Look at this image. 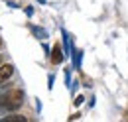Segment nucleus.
I'll use <instances>...</instances> for the list:
<instances>
[{
  "mask_svg": "<svg viewBox=\"0 0 128 122\" xmlns=\"http://www.w3.org/2000/svg\"><path fill=\"white\" fill-rule=\"evenodd\" d=\"M0 122H28V118L24 114H8V116L0 118Z\"/></svg>",
  "mask_w": 128,
  "mask_h": 122,
  "instance_id": "obj_4",
  "label": "nucleus"
},
{
  "mask_svg": "<svg viewBox=\"0 0 128 122\" xmlns=\"http://www.w3.org/2000/svg\"><path fill=\"white\" fill-rule=\"evenodd\" d=\"M63 61V51H61V46H53V49H51V63H61Z\"/></svg>",
  "mask_w": 128,
  "mask_h": 122,
  "instance_id": "obj_3",
  "label": "nucleus"
},
{
  "mask_svg": "<svg viewBox=\"0 0 128 122\" xmlns=\"http://www.w3.org/2000/svg\"><path fill=\"white\" fill-rule=\"evenodd\" d=\"M22 102H24V91H20V89H12V91L0 94L2 112H14V110H18L22 106Z\"/></svg>",
  "mask_w": 128,
  "mask_h": 122,
  "instance_id": "obj_1",
  "label": "nucleus"
},
{
  "mask_svg": "<svg viewBox=\"0 0 128 122\" xmlns=\"http://www.w3.org/2000/svg\"><path fill=\"white\" fill-rule=\"evenodd\" d=\"M12 75H14V65L12 63H2L0 65V85L4 81H8Z\"/></svg>",
  "mask_w": 128,
  "mask_h": 122,
  "instance_id": "obj_2",
  "label": "nucleus"
},
{
  "mask_svg": "<svg viewBox=\"0 0 128 122\" xmlns=\"http://www.w3.org/2000/svg\"><path fill=\"white\" fill-rule=\"evenodd\" d=\"M0 49H2V38H0Z\"/></svg>",
  "mask_w": 128,
  "mask_h": 122,
  "instance_id": "obj_5",
  "label": "nucleus"
},
{
  "mask_svg": "<svg viewBox=\"0 0 128 122\" xmlns=\"http://www.w3.org/2000/svg\"><path fill=\"white\" fill-rule=\"evenodd\" d=\"M0 114H2V108H0Z\"/></svg>",
  "mask_w": 128,
  "mask_h": 122,
  "instance_id": "obj_6",
  "label": "nucleus"
}]
</instances>
